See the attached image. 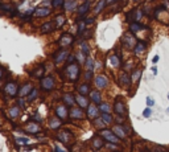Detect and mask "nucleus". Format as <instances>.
Instances as JSON below:
<instances>
[{
  "label": "nucleus",
  "instance_id": "1",
  "mask_svg": "<svg viewBox=\"0 0 169 152\" xmlns=\"http://www.w3.org/2000/svg\"><path fill=\"white\" fill-rule=\"evenodd\" d=\"M62 70L64 72H61V78L66 80L70 83H77L81 78V74H82V69H81V65L78 62L65 65Z\"/></svg>",
  "mask_w": 169,
  "mask_h": 152
},
{
  "label": "nucleus",
  "instance_id": "2",
  "mask_svg": "<svg viewBox=\"0 0 169 152\" xmlns=\"http://www.w3.org/2000/svg\"><path fill=\"white\" fill-rule=\"evenodd\" d=\"M56 86H57V81H56V77L53 74H48L42 80H40V89L44 93L53 91L56 89Z\"/></svg>",
  "mask_w": 169,
  "mask_h": 152
},
{
  "label": "nucleus",
  "instance_id": "3",
  "mask_svg": "<svg viewBox=\"0 0 169 152\" xmlns=\"http://www.w3.org/2000/svg\"><path fill=\"white\" fill-rule=\"evenodd\" d=\"M144 16L145 15H144V12H143V8L135 7V8H132L129 12L126 13V20L128 24H131V22H140Z\"/></svg>",
  "mask_w": 169,
  "mask_h": 152
},
{
  "label": "nucleus",
  "instance_id": "4",
  "mask_svg": "<svg viewBox=\"0 0 169 152\" xmlns=\"http://www.w3.org/2000/svg\"><path fill=\"white\" fill-rule=\"evenodd\" d=\"M112 111L115 112L116 117H123L126 118L128 115V109H127L126 102L122 99V98H116L114 101V105H112Z\"/></svg>",
  "mask_w": 169,
  "mask_h": 152
},
{
  "label": "nucleus",
  "instance_id": "5",
  "mask_svg": "<svg viewBox=\"0 0 169 152\" xmlns=\"http://www.w3.org/2000/svg\"><path fill=\"white\" fill-rule=\"evenodd\" d=\"M74 43H75V37L73 35H70V33H67V32H64L62 35L57 38V41H56V44H57L60 48H64V49H69V48H72Z\"/></svg>",
  "mask_w": 169,
  "mask_h": 152
},
{
  "label": "nucleus",
  "instance_id": "6",
  "mask_svg": "<svg viewBox=\"0 0 169 152\" xmlns=\"http://www.w3.org/2000/svg\"><path fill=\"white\" fill-rule=\"evenodd\" d=\"M69 54H70L69 49H64V48H60V49H57V50H56V52L52 54V61H53V64H54L56 66H58V65H61V64L66 62V60H67V57H69Z\"/></svg>",
  "mask_w": 169,
  "mask_h": 152
},
{
  "label": "nucleus",
  "instance_id": "7",
  "mask_svg": "<svg viewBox=\"0 0 169 152\" xmlns=\"http://www.w3.org/2000/svg\"><path fill=\"white\" fill-rule=\"evenodd\" d=\"M19 89H20V86H19V83L16 81H8L3 87V93L8 98H15L19 95Z\"/></svg>",
  "mask_w": 169,
  "mask_h": 152
},
{
  "label": "nucleus",
  "instance_id": "8",
  "mask_svg": "<svg viewBox=\"0 0 169 152\" xmlns=\"http://www.w3.org/2000/svg\"><path fill=\"white\" fill-rule=\"evenodd\" d=\"M137 38L135 35H132L131 32H126L124 35L122 36V40H120V43H122V46L126 48V49L128 50H134L135 45L137 44Z\"/></svg>",
  "mask_w": 169,
  "mask_h": 152
},
{
  "label": "nucleus",
  "instance_id": "9",
  "mask_svg": "<svg viewBox=\"0 0 169 152\" xmlns=\"http://www.w3.org/2000/svg\"><path fill=\"white\" fill-rule=\"evenodd\" d=\"M74 138H75L74 132L70 131V130H60L57 134H56V139H57L60 143L66 144V145H69Z\"/></svg>",
  "mask_w": 169,
  "mask_h": 152
},
{
  "label": "nucleus",
  "instance_id": "10",
  "mask_svg": "<svg viewBox=\"0 0 169 152\" xmlns=\"http://www.w3.org/2000/svg\"><path fill=\"white\" fill-rule=\"evenodd\" d=\"M98 135H100V136L105 139L106 143H114V144H119V143L122 142V140H120L119 138L114 134V131H112L111 128H105V130L98 131Z\"/></svg>",
  "mask_w": 169,
  "mask_h": 152
},
{
  "label": "nucleus",
  "instance_id": "11",
  "mask_svg": "<svg viewBox=\"0 0 169 152\" xmlns=\"http://www.w3.org/2000/svg\"><path fill=\"white\" fill-rule=\"evenodd\" d=\"M94 85L95 87H97V90H105L110 85V80H108V77H107L106 74H103V73H100V74H97L94 77Z\"/></svg>",
  "mask_w": 169,
  "mask_h": 152
},
{
  "label": "nucleus",
  "instance_id": "12",
  "mask_svg": "<svg viewBox=\"0 0 169 152\" xmlns=\"http://www.w3.org/2000/svg\"><path fill=\"white\" fill-rule=\"evenodd\" d=\"M69 114H70V109L66 105H64V103H58L54 107V115L57 118H60L62 122L69 119Z\"/></svg>",
  "mask_w": 169,
  "mask_h": 152
},
{
  "label": "nucleus",
  "instance_id": "13",
  "mask_svg": "<svg viewBox=\"0 0 169 152\" xmlns=\"http://www.w3.org/2000/svg\"><path fill=\"white\" fill-rule=\"evenodd\" d=\"M89 144H90L91 151L98 152V151H100V150H103V148H105L106 142H105V139H103L100 135H94V136L91 138V140H90Z\"/></svg>",
  "mask_w": 169,
  "mask_h": 152
},
{
  "label": "nucleus",
  "instance_id": "14",
  "mask_svg": "<svg viewBox=\"0 0 169 152\" xmlns=\"http://www.w3.org/2000/svg\"><path fill=\"white\" fill-rule=\"evenodd\" d=\"M24 132L25 134H29V135H37V134H40V132L42 131V128H41V126H40V123H36V122H27L24 124Z\"/></svg>",
  "mask_w": 169,
  "mask_h": 152
},
{
  "label": "nucleus",
  "instance_id": "15",
  "mask_svg": "<svg viewBox=\"0 0 169 152\" xmlns=\"http://www.w3.org/2000/svg\"><path fill=\"white\" fill-rule=\"evenodd\" d=\"M86 118V110L74 106L70 109V114H69V119L72 120H83Z\"/></svg>",
  "mask_w": 169,
  "mask_h": 152
},
{
  "label": "nucleus",
  "instance_id": "16",
  "mask_svg": "<svg viewBox=\"0 0 169 152\" xmlns=\"http://www.w3.org/2000/svg\"><path fill=\"white\" fill-rule=\"evenodd\" d=\"M61 101H62L64 105H66L69 109L74 107V106H77V101H75V94L72 91H66L62 94V97H61Z\"/></svg>",
  "mask_w": 169,
  "mask_h": 152
},
{
  "label": "nucleus",
  "instance_id": "17",
  "mask_svg": "<svg viewBox=\"0 0 169 152\" xmlns=\"http://www.w3.org/2000/svg\"><path fill=\"white\" fill-rule=\"evenodd\" d=\"M107 62H108V65L112 67V69H122L123 67V60H122V56L116 54V53H114V54H111L108 58H107Z\"/></svg>",
  "mask_w": 169,
  "mask_h": 152
},
{
  "label": "nucleus",
  "instance_id": "18",
  "mask_svg": "<svg viewBox=\"0 0 169 152\" xmlns=\"http://www.w3.org/2000/svg\"><path fill=\"white\" fill-rule=\"evenodd\" d=\"M147 48H148L147 41L139 40V41H137V44L135 45V48H134V50H132V53H134L135 57H142L143 54H145V52H147Z\"/></svg>",
  "mask_w": 169,
  "mask_h": 152
},
{
  "label": "nucleus",
  "instance_id": "19",
  "mask_svg": "<svg viewBox=\"0 0 169 152\" xmlns=\"http://www.w3.org/2000/svg\"><path fill=\"white\" fill-rule=\"evenodd\" d=\"M99 117H100V111H99L98 105L91 103V105L86 109V118L87 119H90V120H94V119H97V118H99Z\"/></svg>",
  "mask_w": 169,
  "mask_h": 152
},
{
  "label": "nucleus",
  "instance_id": "20",
  "mask_svg": "<svg viewBox=\"0 0 169 152\" xmlns=\"http://www.w3.org/2000/svg\"><path fill=\"white\" fill-rule=\"evenodd\" d=\"M111 130L114 131V134L120 140H126L128 138V132H127L124 124H114V126H111Z\"/></svg>",
  "mask_w": 169,
  "mask_h": 152
},
{
  "label": "nucleus",
  "instance_id": "21",
  "mask_svg": "<svg viewBox=\"0 0 169 152\" xmlns=\"http://www.w3.org/2000/svg\"><path fill=\"white\" fill-rule=\"evenodd\" d=\"M90 9H91V0H84L82 4L78 5L77 15L79 17H86V15L90 12Z\"/></svg>",
  "mask_w": 169,
  "mask_h": 152
},
{
  "label": "nucleus",
  "instance_id": "22",
  "mask_svg": "<svg viewBox=\"0 0 169 152\" xmlns=\"http://www.w3.org/2000/svg\"><path fill=\"white\" fill-rule=\"evenodd\" d=\"M56 29H57V28H56L54 21H53V20H49V21L42 22V24L40 25V29H38V30H40L41 35H49V33L54 32Z\"/></svg>",
  "mask_w": 169,
  "mask_h": 152
},
{
  "label": "nucleus",
  "instance_id": "23",
  "mask_svg": "<svg viewBox=\"0 0 169 152\" xmlns=\"http://www.w3.org/2000/svg\"><path fill=\"white\" fill-rule=\"evenodd\" d=\"M62 126H64V122L60 119V118L56 117V115L54 117H50L49 119H48V127L53 131H60Z\"/></svg>",
  "mask_w": 169,
  "mask_h": 152
},
{
  "label": "nucleus",
  "instance_id": "24",
  "mask_svg": "<svg viewBox=\"0 0 169 152\" xmlns=\"http://www.w3.org/2000/svg\"><path fill=\"white\" fill-rule=\"evenodd\" d=\"M45 72H46V67H45L44 64H38V65H36L32 69L30 75H32L33 78H37V80H42V78L45 77Z\"/></svg>",
  "mask_w": 169,
  "mask_h": 152
},
{
  "label": "nucleus",
  "instance_id": "25",
  "mask_svg": "<svg viewBox=\"0 0 169 152\" xmlns=\"http://www.w3.org/2000/svg\"><path fill=\"white\" fill-rule=\"evenodd\" d=\"M53 13V8L50 7H36L35 11V17L36 19H41V17H48Z\"/></svg>",
  "mask_w": 169,
  "mask_h": 152
},
{
  "label": "nucleus",
  "instance_id": "26",
  "mask_svg": "<svg viewBox=\"0 0 169 152\" xmlns=\"http://www.w3.org/2000/svg\"><path fill=\"white\" fill-rule=\"evenodd\" d=\"M33 83L30 82V81H27V82H24L22 85L20 86V89H19V97L20 98H27L28 95H29V93L33 90Z\"/></svg>",
  "mask_w": 169,
  "mask_h": 152
},
{
  "label": "nucleus",
  "instance_id": "27",
  "mask_svg": "<svg viewBox=\"0 0 169 152\" xmlns=\"http://www.w3.org/2000/svg\"><path fill=\"white\" fill-rule=\"evenodd\" d=\"M75 93L81 95H84V97H89V94L91 93V86H90L89 82H81L78 83L77 87H75Z\"/></svg>",
  "mask_w": 169,
  "mask_h": 152
},
{
  "label": "nucleus",
  "instance_id": "28",
  "mask_svg": "<svg viewBox=\"0 0 169 152\" xmlns=\"http://www.w3.org/2000/svg\"><path fill=\"white\" fill-rule=\"evenodd\" d=\"M118 82L122 87H129L132 85V81H131V74L127 72H122L118 77Z\"/></svg>",
  "mask_w": 169,
  "mask_h": 152
},
{
  "label": "nucleus",
  "instance_id": "29",
  "mask_svg": "<svg viewBox=\"0 0 169 152\" xmlns=\"http://www.w3.org/2000/svg\"><path fill=\"white\" fill-rule=\"evenodd\" d=\"M21 111H22V110H21L20 107H19L17 105L11 106V107L7 110V117H8V119H9V120H15V119H17V118L21 115Z\"/></svg>",
  "mask_w": 169,
  "mask_h": 152
},
{
  "label": "nucleus",
  "instance_id": "30",
  "mask_svg": "<svg viewBox=\"0 0 169 152\" xmlns=\"http://www.w3.org/2000/svg\"><path fill=\"white\" fill-rule=\"evenodd\" d=\"M75 101H77V106H78V107H81V109H83V110H86L90 105H91L89 97H84V95L77 94V93H75Z\"/></svg>",
  "mask_w": 169,
  "mask_h": 152
},
{
  "label": "nucleus",
  "instance_id": "31",
  "mask_svg": "<svg viewBox=\"0 0 169 152\" xmlns=\"http://www.w3.org/2000/svg\"><path fill=\"white\" fill-rule=\"evenodd\" d=\"M53 21H54L57 29H62L64 25L66 24V21H67V17H66V15H65L64 12H61V13H57V15L53 17Z\"/></svg>",
  "mask_w": 169,
  "mask_h": 152
},
{
  "label": "nucleus",
  "instance_id": "32",
  "mask_svg": "<svg viewBox=\"0 0 169 152\" xmlns=\"http://www.w3.org/2000/svg\"><path fill=\"white\" fill-rule=\"evenodd\" d=\"M147 25L142 24V22H131V24H128V32H131L132 35H137L139 32L147 29Z\"/></svg>",
  "mask_w": 169,
  "mask_h": 152
},
{
  "label": "nucleus",
  "instance_id": "33",
  "mask_svg": "<svg viewBox=\"0 0 169 152\" xmlns=\"http://www.w3.org/2000/svg\"><path fill=\"white\" fill-rule=\"evenodd\" d=\"M89 99L91 103H95V105H100L103 102L102 99V93L99 90H91V93L89 94Z\"/></svg>",
  "mask_w": 169,
  "mask_h": 152
},
{
  "label": "nucleus",
  "instance_id": "34",
  "mask_svg": "<svg viewBox=\"0 0 169 152\" xmlns=\"http://www.w3.org/2000/svg\"><path fill=\"white\" fill-rule=\"evenodd\" d=\"M78 3L77 0H65V4H64V11L66 12H77V8H78Z\"/></svg>",
  "mask_w": 169,
  "mask_h": 152
},
{
  "label": "nucleus",
  "instance_id": "35",
  "mask_svg": "<svg viewBox=\"0 0 169 152\" xmlns=\"http://www.w3.org/2000/svg\"><path fill=\"white\" fill-rule=\"evenodd\" d=\"M142 74H143V70L140 67H135L131 73V81L134 85H139L140 80H142Z\"/></svg>",
  "mask_w": 169,
  "mask_h": 152
},
{
  "label": "nucleus",
  "instance_id": "36",
  "mask_svg": "<svg viewBox=\"0 0 169 152\" xmlns=\"http://www.w3.org/2000/svg\"><path fill=\"white\" fill-rule=\"evenodd\" d=\"M107 7V3L106 0H99V1L95 4L94 9H92V12H94V16H98L99 13H102L103 11H105V8Z\"/></svg>",
  "mask_w": 169,
  "mask_h": 152
},
{
  "label": "nucleus",
  "instance_id": "37",
  "mask_svg": "<svg viewBox=\"0 0 169 152\" xmlns=\"http://www.w3.org/2000/svg\"><path fill=\"white\" fill-rule=\"evenodd\" d=\"M79 50L83 53L86 57H90V53H91V48H90V45H89V43L87 41H84V40H82L79 43Z\"/></svg>",
  "mask_w": 169,
  "mask_h": 152
},
{
  "label": "nucleus",
  "instance_id": "38",
  "mask_svg": "<svg viewBox=\"0 0 169 152\" xmlns=\"http://www.w3.org/2000/svg\"><path fill=\"white\" fill-rule=\"evenodd\" d=\"M100 118L105 120V123L107 126H114L115 124V118L112 114H107V112H102L100 114Z\"/></svg>",
  "mask_w": 169,
  "mask_h": 152
},
{
  "label": "nucleus",
  "instance_id": "39",
  "mask_svg": "<svg viewBox=\"0 0 169 152\" xmlns=\"http://www.w3.org/2000/svg\"><path fill=\"white\" fill-rule=\"evenodd\" d=\"M92 126H94L95 128H97L98 131H100V130H105V128H107V124L105 123V120L102 119V118H97V119H94L92 120Z\"/></svg>",
  "mask_w": 169,
  "mask_h": 152
},
{
  "label": "nucleus",
  "instance_id": "40",
  "mask_svg": "<svg viewBox=\"0 0 169 152\" xmlns=\"http://www.w3.org/2000/svg\"><path fill=\"white\" fill-rule=\"evenodd\" d=\"M38 94H40V90H38L37 87H33V90L29 93V95H28L25 99H27L28 103H32V102H35V101L38 98Z\"/></svg>",
  "mask_w": 169,
  "mask_h": 152
},
{
  "label": "nucleus",
  "instance_id": "41",
  "mask_svg": "<svg viewBox=\"0 0 169 152\" xmlns=\"http://www.w3.org/2000/svg\"><path fill=\"white\" fill-rule=\"evenodd\" d=\"M98 107H99L100 114H102V112L111 114V112H112V106H111V103H110V102H105V101H103L100 105H98Z\"/></svg>",
  "mask_w": 169,
  "mask_h": 152
},
{
  "label": "nucleus",
  "instance_id": "42",
  "mask_svg": "<svg viewBox=\"0 0 169 152\" xmlns=\"http://www.w3.org/2000/svg\"><path fill=\"white\" fill-rule=\"evenodd\" d=\"M94 77H95V74H94V70H84V73H83V80H84V82H91V81H94Z\"/></svg>",
  "mask_w": 169,
  "mask_h": 152
},
{
  "label": "nucleus",
  "instance_id": "43",
  "mask_svg": "<svg viewBox=\"0 0 169 152\" xmlns=\"http://www.w3.org/2000/svg\"><path fill=\"white\" fill-rule=\"evenodd\" d=\"M84 67L86 70H95V60L92 57H87L84 61Z\"/></svg>",
  "mask_w": 169,
  "mask_h": 152
},
{
  "label": "nucleus",
  "instance_id": "44",
  "mask_svg": "<svg viewBox=\"0 0 169 152\" xmlns=\"http://www.w3.org/2000/svg\"><path fill=\"white\" fill-rule=\"evenodd\" d=\"M106 150L108 152H120L119 144H114V143H106Z\"/></svg>",
  "mask_w": 169,
  "mask_h": 152
},
{
  "label": "nucleus",
  "instance_id": "45",
  "mask_svg": "<svg viewBox=\"0 0 169 152\" xmlns=\"http://www.w3.org/2000/svg\"><path fill=\"white\" fill-rule=\"evenodd\" d=\"M64 4H65V0H52V8L53 9H60L62 8L64 9Z\"/></svg>",
  "mask_w": 169,
  "mask_h": 152
},
{
  "label": "nucleus",
  "instance_id": "46",
  "mask_svg": "<svg viewBox=\"0 0 169 152\" xmlns=\"http://www.w3.org/2000/svg\"><path fill=\"white\" fill-rule=\"evenodd\" d=\"M75 57H77V62L79 64V65L81 64H84V61H86V58H87L81 50H78V52L75 53Z\"/></svg>",
  "mask_w": 169,
  "mask_h": 152
},
{
  "label": "nucleus",
  "instance_id": "47",
  "mask_svg": "<svg viewBox=\"0 0 169 152\" xmlns=\"http://www.w3.org/2000/svg\"><path fill=\"white\" fill-rule=\"evenodd\" d=\"M77 62V57H75V53H70L69 57L66 60V65H70V64H74Z\"/></svg>",
  "mask_w": 169,
  "mask_h": 152
},
{
  "label": "nucleus",
  "instance_id": "48",
  "mask_svg": "<svg viewBox=\"0 0 169 152\" xmlns=\"http://www.w3.org/2000/svg\"><path fill=\"white\" fill-rule=\"evenodd\" d=\"M15 142H16V144L25 145V144H28V143H29V139H28V138H16Z\"/></svg>",
  "mask_w": 169,
  "mask_h": 152
},
{
  "label": "nucleus",
  "instance_id": "49",
  "mask_svg": "<svg viewBox=\"0 0 169 152\" xmlns=\"http://www.w3.org/2000/svg\"><path fill=\"white\" fill-rule=\"evenodd\" d=\"M16 102H17V103H16V105H17V106H19V107H20L21 110H24V109H25V103H28L25 98H19V99L16 101Z\"/></svg>",
  "mask_w": 169,
  "mask_h": 152
},
{
  "label": "nucleus",
  "instance_id": "50",
  "mask_svg": "<svg viewBox=\"0 0 169 152\" xmlns=\"http://www.w3.org/2000/svg\"><path fill=\"white\" fill-rule=\"evenodd\" d=\"M32 120H33V122H36V123H41L44 119L40 117V114H38V112H35V115L32 117Z\"/></svg>",
  "mask_w": 169,
  "mask_h": 152
},
{
  "label": "nucleus",
  "instance_id": "51",
  "mask_svg": "<svg viewBox=\"0 0 169 152\" xmlns=\"http://www.w3.org/2000/svg\"><path fill=\"white\" fill-rule=\"evenodd\" d=\"M91 35H92L91 29H89V28H87V29H86V32H84V33H83L82 38H83V40H84V41H86V40H89V38H90V37H91Z\"/></svg>",
  "mask_w": 169,
  "mask_h": 152
},
{
  "label": "nucleus",
  "instance_id": "52",
  "mask_svg": "<svg viewBox=\"0 0 169 152\" xmlns=\"http://www.w3.org/2000/svg\"><path fill=\"white\" fill-rule=\"evenodd\" d=\"M152 115V110H151V107H147L144 110V111H143V117L144 118H149Z\"/></svg>",
  "mask_w": 169,
  "mask_h": 152
},
{
  "label": "nucleus",
  "instance_id": "53",
  "mask_svg": "<svg viewBox=\"0 0 169 152\" xmlns=\"http://www.w3.org/2000/svg\"><path fill=\"white\" fill-rule=\"evenodd\" d=\"M53 151H54V152H69V151L65 150V148L61 147L60 144H56V145H54V148H53Z\"/></svg>",
  "mask_w": 169,
  "mask_h": 152
},
{
  "label": "nucleus",
  "instance_id": "54",
  "mask_svg": "<svg viewBox=\"0 0 169 152\" xmlns=\"http://www.w3.org/2000/svg\"><path fill=\"white\" fill-rule=\"evenodd\" d=\"M95 22V16L94 17H86L84 19V24L86 25H91V24H94Z\"/></svg>",
  "mask_w": 169,
  "mask_h": 152
},
{
  "label": "nucleus",
  "instance_id": "55",
  "mask_svg": "<svg viewBox=\"0 0 169 152\" xmlns=\"http://www.w3.org/2000/svg\"><path fill=\"white\" fill-rule=\"evenodd\" d=\"M120 0H106V3H107V7H110V5H114V4H116V3H119Z\"/></svg>",
  "mask_w": 169,
  "mask_h": 152
},
{
  "label": "nucleus",
  "instance_id": "56",
  "mask_svg": "<svg viewBox=\"0 0 169 152\" xmlns=\"http://www.w3.org/2000/svg\"><path fill=\"white\" fill-rule=\"evenodd\" d=\"M155 105V101L153 99H152V98H147V106H148V107H152V106H153Z\"/></svg>",
  "mask_w": 169,
  "mask_h": 152
},
{
  "label": "nucleus",
  "instance_id": "57",
  "mask_svg": "<svg viewBox=\"0 0 169 152\" xmlns=\"http://www.w3.org/2000/svg\"><path fill=\"white\" fill-rule=\"evenodd\" d=\"M4 74H5V69H4V67H3L1 65H0V80L4 77Z\"/></svg>",
  "mask_w": 169,
  "mask_h": 152
},
{
  "label": "nucleus",
  "instance_id": "58",
  "mask_svg": "<svg viewBox=\"0 0 169 152\" xmlns=\"http://www.w3.org/2000/svg\"><path fill=\"white\" fill-rule=\"evenodd\" d=\"M159 60H160V57H159V56H155V57H153V60H152V62H153V64H157V62H159Z\"/></svg>",
  "mask_w": 169,
  "mask_h": 152
},
{
  "label": "nucleus",
  "instance_id": "59",
  "mask_svg": "<svg viewBox=\"0 0 169 152\" xmlns=\"http://www.w3.org/2000/svg\"><path fill=\"white\" fill-rule=\"evenodd\" d=\"M152 73H153V75H156V74H157V67H156V66L152 67Z\"/></svg>",
  "mask_w": 169,
  "mask_h": 152
},
{
  "label": "nucleus",
  "instance_id": "60",
  "mask_svg": "<svg viewBox=\"0 0 169 152\" xmlns=\"http://www.w3.org/2000/svg\"><path fill=\"white\" fill-rule=\"evenodd\" d=\"M131 1H132V3H140L142 0H131Z\"/></svg>",
  "mask_w": 169,
  "mask_h": 152
},
{
  "label": "nucleus",
  "instance_id": "61",
  "mask_svg": "<svg viewBox=\"0 0 169 152\" xmlns=\"http://www.w3.org/2000/svg\"><path fill=\"white\" fill-rule=\"evenodd\" d=\"M142 152H151V151H149V150H147V148H145V150H143Z\"/></svg>",
  "mask_w": 169,
  "mask_h": 152
},
{
  "label": "nucleus",
  "instance_id": "62",
  "mask_svg": "<svg viewBox=\"0 0 169 152\" xmlns=\"http://www.w3.org/2000/svg\"><path fill=\"white\" fill-rule=\"evenodd\" d=\"M167 112H168V114H169V107H168V109H167Z\"/></svg>",
  "mask_w": 169,
  "mask_h": 152
},
{
  "label": "nucleus",
  "instance_id": "63",
  "mask_svg": "<svg viewBox=\"0 0 169 152\" xmlns=\"http://www.w3.org/2000/svg\"><path fill=\"white\" fill-rule=\"evenodd\" d=\"M168 99H169V94H168Z\"/></svg>",
  "mask_w": 169,
  "mask_h": 152
}]
</instances>
